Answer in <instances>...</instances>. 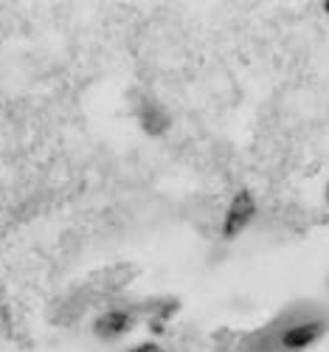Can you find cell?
I'll return each mask as SVG.
<instances>
[{
    "instance_id": "1",
    "label": "cell",
    "mask_w": 329,
    "mask_h": 352,
    "mask_svg": "<svg viewBox=\"0 0 329 352\" xmlns=\"http://www.w3.org/2000/svg\"><path fill=\"white\" fill-rule=\"evenodd\" d=\"M256 214V200L248 189H239L231 200V206L225 212V220H223V237H236L239 231H245V226H251Z\"/></svg>"
},
{
    "instance_id": "2",
    "label": "cell",
    "mask_w": 329,
    "mask_h": 352,
    "mask_svg": "<svg viewBox=\"0 0 329 352\" xmlns=\"http://www.w3.org/2000/svg\"><path fill=\"white\" fill-rule=\"evenodd\" d=\"M133 313H124V310H113V313H104L102 318H96V324H93V333L99 338H118V336H124L130 327H133Z\"/></svg>"
},
{
    "instance_id": "3",
    "label": "cell",
    "mask_w": 329,
    "mask_h": 352,
    "mask_svg": "<svg viewBox=\"0 0 329 352\" xmlns=\"http://www.w3.org/2000/svg\"><path fill=\"white\" fill-rule=\"evenodd\" d=\"M141 124H144V130L149 133V135H163L166 130H169V116L163 113V107L158 104V102H144V107H141Z\"/></svg>"
},
{
    "instance_id": "4",
    "label": "cell",
    "mask_w": 329,
    "mask_h": 352,
    "mask_svg": "<svg viewBox=\"0 0 329 352\" xmlns=\"http://www.w3.org/2000/svg\"><path fill=\"white\" fill-rule=\"evenodd\" d=\"M321 336V324L318 321H310V324H298V327H290L282 333V344L287 349H304L310 346L315 338Z\"/></svg>"
},
{
    "instance_id": "5",
    "label": "cell",
    "mask_w": 329,
    "mask_h": 352,
    "mask_svg": "<svg viewBox=\"0 0 329 352\" xmlns=\"http://www.w3.org/2000/svg\"><path fill=\"white\" fill-rule=\"evenodd\" d=\"M130 352H163L158 344H141V346H135V349H130Z\"/></svg>"
}]
</instances>
